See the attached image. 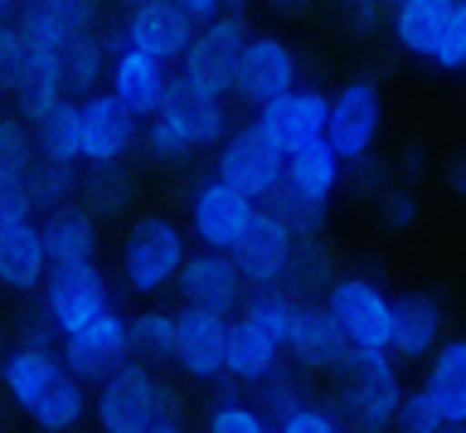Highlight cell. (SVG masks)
<instances>
[{
    "label": "cell",
    "mask_w": 466,
    "mask_h": 433,
    "mask_svg": "<svg viewBox=\"0 0 466 433\" xmlns=\"http://www.w3.org/2000/svg\"><path fill=\"white\" fill-rule=\"evenodd\" d=\"M340 375L345 385L326 399V414L345 433H389L393 414L403 404V380L393 351L389 345H350Z\"/></svg>",
    "instance_id": "1"
},
{
    "label": "cell",
    "mask_w": 466,
    "mask_h": 433,
    "mask_svg": "<svg viewBox=\"0 0 466 433\" xmlns=\"http://www.w3.org/2000/svg\"><path fill=\"white\" fill-rule=\"evenodd\" d=\"M160 375L146 366V360L127 356L122 366H112L97 380V428L102 433H146L151 424H160Z\"/></svg>",
    "instance_id": "2"
},
{
    "label": "cell",
    "mask_w": 466,
    "mask_h": 433,
    "mask_svg": "<svg viewBox=\"0 0 466 433\" xmlns=\"http://www.w3.org/2000/svg\"><path fill=\"white\" fill-rule=\"evenodd\" d=\"M185 258V234L166 214H137L122 239V278L131 293H166Z\"/></svg>",
    "instance_id": "3"
},
{
    "label": "cell",
    "mask_w": 466,
    "mask_h": 433,
    "mask_svg": "<svg viewBox=\"0 0 466 433\" xmlns=\"http://www.w3.org/2000/svg\"><path fill=\"white\" fill-rule=\"evenodd\" d=\"M248 39V25L243 15H209L195 25L189 45L180 49V78L189 93H209V98H228V78H233V64H238V49Z\"/></svg>",
    "instance_id": "4"
},
{
    "label": "cell",
    "mask_w": 466,
    "mask_h": 433,
    "mask_svg": "<svg viewBox=\"0 0 466 433\" xmlns=\"http://www.w3.org/2000/svg\"><path fill=\"white\" fill-rule=\"evenodd\" d=\"M379 127H384V93H379L374 78H350L335 98H326V132H320V141L340 161L374 151Z\"/></svg>",
    "instance_id": "5"
},
{
    "label": "cell",
    "mask_w": 466,
    "mask_h": 433,
    "mask_svg": "<svg viewBox=\"0 0 466 433\" xmlns=\"http://www.w3.org/2000/svg\"><path fill=\"white\" fill-rule=\"evenodd\" d=\"M297 78H301V64L287 39L248 35L238 49V64H233V78H228V98L233 103H248V108H262L268 98L297 88Z\"/></svg>",
    "instance_id": "6"
},
{
    "label": "cell",
    "mask_w": 466,
    "mask_h": 433,
    "mask_svg": "<svg viewBox=\"0 0 466 433\" xmlns=\"http://www.w3.org/2000/svg\"><path fill=\"white\" fill-rule=\"evenodd\" d=\"M44 307H49L58 336L78 331L83 322H93L97 312L112 307V287L102 278L97 258H83V263H49L44 273Z\"/></svg>",
    "instance_id": "7"
},
{
    "label": "cell",
    "mask_w": 466,
    "mask_h": 433,
    "mask_svg": "<svg viewBox=\"0 0 466 433\" xmlns=\"http://www.w3.org/2000/svg\"><path fill=\"white\" fill-rule=\"evenodd\" d=\"M137 141H141V118L112 88L107 93H83V103H78V161L131 156Z\"/></svg>",
    "instance_id": "8"
},
{
    "label": "cell",
    "mask_w": 466,
    "mask_h": 433,
    "mask_svg": "<svg viewBox=\"0 0 466 433\" xmlns=\"http://www.w3.org/2000/svg\"><path fill=\"white\" fill-rule=\"evenodd\" d=\"M58 345H64L58 356H64V370L73 375V380L97 385L112 366H122V360L131 356V345H127V316L116 312V307H107V312H97L93 322H83L78 331L58 336Z\"/></svg>",
    "instance_id": "9"
},
{
    "label": "cell",
    "mask_w": 466,
    "mask_h": 433,
    "mask_svg": "<svg viewBox=\"0 0 466 433\" xmlns=\"http://www.w3.org/2000/svg\"><path fill=\"white\" fill-rule=\"evenodd\" d=\"M282 161L287 156L258 132V122L238 127V132H224V141H218V180H228L248 200H262L282 180Z\"/></svg>",
    "instance_id": "10"
},
{
    "label": "cell",
    "mask_w": 466,
    "mask_h": 433,
    "mask_svg": "<svg viewBox=\"0 0 466 433\" xmlns=\"http://www.w3.org/2000/svg\"><path fill=\"white\" fill-rule=\"evenodd\" d=\"M175 283H180V293L189 307H204V312H224L233 316L238 312V302L248 293L238 263L228 258V249H209L204 243L199 253H185L180 268H175Z\"/></svg>",
    "instance_id": "11"
},
{
    "label": "cell",
    "mask_w": 466,
    "mask_h": 433,
    "mask_svg": "<svg viewBox=\"0 0 466 433\" xmlns=\"http://www.w3.org/2000/svg\"><path fill=\"white\" fill-rule=\"evenodd\" d=\"M326 312L335 316V326L345 331L350 345H389V297L379 293L374 278H340L335 273Z\"/></svg>",
    "instance_id": "12"
},
{
    "label": "cell",
    "mask_w": 466,
    "mask_h": 433,
    "mask_svg": "<svg viewBox=\"0 0 466 433\" xmlns=\"http://www.w3.org/2000/svg\"><path fill=\"white\" fill-rule=\"evenodd\" d=\"M224 341H228V316L224 312H204V307H189V302H185V312H175L170 360L189 375V380L209 385L214 375H224Z\"/></svg>",
    "instance_id": "13"
},
{
    "label": "cell",
    "mask_w": 466,
    "mask_h": 433,
    "mask_svg": "<svg viewBox=\"0 0 466 433\" xmlns=\"http://www.w3.org/2000/svg\"><path fill=\"white\" fill-rule=\"evenodd\" d=\"M282 351L297 360V370H306V375H340L345 356H350V341H345V331L335 326V316L326 312V302H306V307H297V316H291Z\"/></svg>",
    "instance_id": "14"
},
{
    "label": "cell",
    "mask_w": 466,
    "mask_h": 433,
    "mask_svg": "<svg viewBox=\"0 0 466 433\" xmlns=\"http://www.w3.org/2000/svg\"><path fill=\"white\" fill-rule=\"evenodd\" d=\"M258 132L282 156L306 147V141H320V132H326V93L287 88V93L268 98V103L258 108Z\"/></svg>",
    "instance_id": "15"
},
{
    "label": "cell",
    "mask_w": 466,
    "mask_h": 433,
    "mask_svg": "<svg viewBox=\"0 0 466 433\" xmlns=\"http://www.w3.org/2000/svg\"><path fill=\"white\" fill-rule=\"evenodd\" d=\"M122 30H127L131 49L151 54L160 64H175L180 49L189 45V35H195V15H189L180 0H137L131 15L122 20Z\"/></svg>",
    "instance_id": "16"
},
{
    "label": "cell",
    "mask_w": 466,
    "mask_h": 433,
    "mask_svg": "<svg viewBox=\"0 0 466 433\" xmlns=\"http://www.w3.org/2000/svg\"><path fill=\"white\" fill-rule=\"evenodd\" d=\"M258 200H248L243 191H233L228 180H204L189 191V229L199 234V243L209 249H228L233 239L243 234V224L253 220Z\"/></svg>",
    "instance_id": "17"
},
{
    "label": "cell",
    "mask_w": 466,
    "mask_h": 433,
    "mask_svg": "<svg viewBox=\"0 0 466 433\" xmlns=\"http://www.w3.org/2000/svg\"><path fill=\"white\" fill-rule=\"evenodd\" d=\"M287 253H291V229L277 220V214H268V210H253V220L243 224V234L228 243V258L238 263L248 287L272 283L277 273H282Z\"/></svg>",
    "instance_id": "18"
},
{
    "label": "cell",
    "mask_w": 466,
    "mask_h": 433,
    "mask_svg": "<svg viewBox=\"0 0 466 433\" xmlns=\"http://www.w3.org/2000/svg\"><path fill=\"white\" fill-rule=\"evenodd\" d=\"M442 341V302L432 293H403L389 302V351L399 366L422 360Z\"/></svg>",
    "instance_id": "19"
},
{
    "label": "cell",
    "mask_w": 466,
    "mask_h": 433,
    "mask_svg": "<svg viewBox=\"0 0 466 433\" xmlns=\"http://www.w3.org/2000/svg\"><path fill=\"white\" fill-rule=\"evenodd\" d=\"M107 78H112V93L122 98L137 118H151V112L170 98V83H175L170 64H160L151 54L131 49V45L107 59Z\"/></svg>",
    "instance_id": "20"
},
{
    "label": "cell",
    "mask_w": 466,
    "mask_h": 433,
    "mask_svg": "<svg viewBox=\"0 0 466 433\" xmlns=\"http://www.w3.org/2000/svg\"><path fill=\"white\" fill-rule=\"evenodd\" d=\"M282 293L297 302V307H306V302H326L330 283H335V253L326 249V239L311 234V239H291V253L282 273L272 278Z\"/></svg>",
    "instance_id": "21"
},
{
    "label": "cell",
    "mask_w": 466,
    "mask_h": 433,
    "mask_svg": "<svg viewBox=\"0 0 466 433\" xmlns=\"http://www.w3.org/2000/svg\"><path fill=\"white\" fill-rule=\"evenodd\" d=\"M49 273L39 243V224L35 220H5L0 224V287L5 293H35Z\"/></svg>",
    "instance_id": "22"
},
{
    "label": "cell",
    "mask_w": 466,
    "mask_h": 433,
    "mask_svg": "<svg viewBox=\"0 0 466 433\" xmlns=\"http://www.w3.org/2000/svg\"><path fill=\"white\" fill-rule=\"evenodd\" d=\"M428 375H422V395L432 399V409L442 414V424H466V345L437 341L428 356Z\"/></svg>",
    "instance_id": "23"
},
{
    "label": "cell",
    "mask_w": 466,
    "mask_h": 433,
    "mask_svg": "<svg viewBox=\"0 0 466 433\" xmlns=\"http://www.w3.org/2000/svg\"><path fill=\"white\" fill-rule=\"evenodd\" d=\"M131 195H137V166H131V156H112V161H87V176L78 170L73 200H83L93 220H112L131 205Z\"/></svg>",
    "instance_id": "24"
},
{
    "label": "cell",
    "mask_w": 466,
    "mask_h": 433,
    "mask_svg": "<svg viewBox=\"0 0 466 433\" xmlns=\"http://www.w3.org/2000/svg\"><path fill=\"white\" fill-rule=\"evenodd\" d=\"M58 375H64V356L58 351H39V345H10L5 360H0V380H5V395L29 414L35 399L49 389Z\"/></svg>",
    "instance_id": "25"
},
{
    "label": "cell",
    "mask_w": 466,
    "mask_h": 433,
    "mask_svg": "<svg viewBox=\"0 0 466 433\" xmlns=\"http://www.w3.org/2000/svg\"><path fill=\"white\" fill-rule=\"evenodd\" d=\"M282 180H287L297 195L320 200V205H330V195L340 191V180H345V161L326 147V141H306V147L287 151V161H282Z\"/></svg>",
    "instance_id": "26"
},
{
    "label": "cell",
    "mask_w": 466,
    "mask_h": 433,
    "mask_svg": "<svg viewBox=\"0 0 466 433\" xmlns=\"http://www.w3.org/2000/svg\"><path fill=\"white\" fill-rule=\"evenodd\" d=\"M49 220L39 224V243L49 263H83V258H97V220L87 210L58 205L44 210Z\"/></svg>",
    "instance_id": "27"
},
{
    "label": "cell",
    "mask_w": 466,
    "mask_h": 433,
    "mask_svg": "<svg viewBox=\"0 0 466 433\" xmlns=\"http://www.w3.org/2000/svg\"><path fill=\"white\" fill-rule=\"evenodd\" d=\"M447 10H451V0H393V10H389L393 39L413 59H428L437 35H442V25H447Z\"/></svg>",
    "instance_id": "28"
},
{
    "label": "cell",
    "mask_w": 466,
    "mask_h": 433,
    "mask_svg": "<svg viewBox=\"0 0 466 433\" xmlns=\"http://www.w3.org/2000/svg\"><path fill=\"white\" fill-rule=\"evenodd\" d=\"M277 360H282V345L268 341L258 326H248L243 316L228 322V341H224V375H233L238 385H253L262 380Z\"/></svg>",
    "instance_id": "29"
},
{
    "label": "cell",
    "mask_w": 466,
    "mask_h": 433,
    "mask_svg": "<svg viewBox=\"0 0 466 433\" xmlns=\"http://www.w3.org/2000/svg\"><path fill=\"white\" fill-rule=\"evenodd\" d=\"M102 78H107V49H102L97 30L68 35L64 49H58V83H64V93H87Z\"/></svg>",
    "instance_id": "30"
},
{
    "label": "cell",
    "mask_w": 466,
    "mask_h": 433,
    "mask_svg": "<svg viewBox=\"0 0 466 433\" xmlns=\"http://www.w3.org/2000/svg\"><path fill=\"white\" fill-rule=\"evenodd\" d=\"M29 141H35V156H49V161H78V103L58 98L49 112L29 118Z\"/></svg>",
    "instance_id": "31"
},
{
    "label": "cell",
    "mask_w": 466,
    "mask_h": 433,
    "mask_svg": "<svg viewBox=\"0 0 466 433\" xmlns=\"http://www.w3.org/2000/svg\"><path fill=\"white\" fill-rule=\"evenodd\" d=\"M141 137H146V151H151L156 161H185V156L195 151V137H189V122H185V108H180L175 83H170V98H166V103H160L151 118H146Z\"/></svg>",
    "instance_id": "32"
},
{
    "label": "cell",
    "mask_w": 466,
    "mask_h": 433,
    "mask_svg": "<svg viewBox=\"0 0 466 433\" xmlns=\"http://www.w3.org/2000/svg\"><path fill=\"white\" fill-rule=\"evenodd\" d=\"M87 414V395H83V380H73V375L64 370L58 380L44 389V395L35 399V409H29V418L44 428V433H73L83 424Z\"/></svg>",
    "instance_id": "33"
},
{
    "label": "cell",
    "mask_w": 466,
    "mask_h": 433,
    "mask_svg": "<svg viewBox=\"0 0 466 433\" xmlns=\"http://www.w3.org/2000/svg\"><path fill=\"white\" fill-rule=\"evenodd\" d=\"M258 210L277 214V220H282V224L291 229V239L326 234V220H330V205H320V200H306V195H297L287 180H277L272 191L258 200Z\"/></svg>",
    "instance_id": "34"
},
{
    "label": "cell",
    "mask_w": 466,
    "mask_h": 433,
    "mask_svg": "<svg viewBox=\"0 0 466 433\" xmlns=\"http://www.w3.org/2000/svg\"><path fill=\"white\" fill-rule=\"evenodd\" d=\"M301 404H311V389H306V380L297 370H287L282 360L262 375V380H253V409L268 418V424H277V418L297 414Z\"/></svg>",
    "instance_id": "35"
},
{
    "label": "cell",
    "mask_w": 466,
    "mask_h": 433,
    "mask_svg": "<svg viewBox=\"0 0 466 433\" xmlns=\"http://www.w3.org/2000/svg\"><path fill=\"white\" fill-rule=\"evenodd\" d=\"M238 307H243V322H248V326H258L262 336L277 341V345L287 341L291 316H297V302H291L277 283H258V287H248Z\"/></svg>",
    "instance_id": "36"
},
{
    "label": "cell",
    "mask_w": 466,
    "mask_h": 433,
    "mask_svg": "<svg viewBox=\"0 0 466 433\" xmlns=\"http://www.w3.org/2000/svg\"><path fill=\"white\" fill-rule=\"evenodd\" d=\"M78 166L83 161H49V156H35L29 170H25V185H29L35 210L73 205V195H78Z\"/></svg>",
    "instance_id": "37"
},
{
    "label": "cell",
    "mask_w": 466,
    "mask_h": 433,
    "mask_svg": "<svg viewBox=\"0 0 466 433\" xmlns=\"http://www.w3.org/2000/svg\"><path fill=\"white\" fill-rule=\"evenodd\" d=\"M175 93H180V108H185L189 137H195V151H204V147H218V141H224V132H228V108H224V98L189 93L180 78H175Z\"/></svg>",
    "instance_id": "38"
},
{
    "label": "cell",
    "mask_w": 466,
    "mask_h": 433,
    "mask_svg": "<svg viewBox=\"0 0 466 433\" xmlns=\"http://www.w3.org/2000/svg\"><path fill=\"white\" fill-rule=\"evenodd\" d=\"M175 341V312H141L127 316V345L137 360H166Z\"/></svg>",
    "instance_id": "39"
},
{
    "label": "cell",
    "mask_w": 466,
    "mask_h": 433,
    "mask_svg": "<svg viewBox=\"0 0 466 433\" xmlns=\"http://www.w3.org/2000/svg\"><path fill=\"white\" fill-rule=\"evenodd\" d=\"M15 10H29V15H44V20L64 25L68 35L97 30V20H102V0H20Z\"/></svg>",
    "instance_id": "40"
},
{
    "label": "cell",
    "mask_w": 466,
    "mask_h": 433,
    "mask_svg": "<svg viewBox=\"0 0 466 433\" xmlns=\"http://www.w3.org/2000/svg\"><path fill=\"white\" fill-rule=\"evenodd\" d=\"M428 64L447 68V74H457V68L466 64V0H451L447 25H442V35H437V45H432V54H428Z\"/></svg>",
    "instance_id": "41"
},
{
    "label": "cell",
    "mask_w": 466,
    "mask_h": 433,
    "mask_svg": "<svg viewBox=\"0 0 466 433\" xmlns=\"http://www.w3.org/2000/svg\"><path fill=\"white\" fill-rule=\"evenodd\" d=\"M418 191L408 180H389L384 195H379V220H384V229H393V234H403V229L418 224Z\"/></svg>",
    "instance_id": "42"
},
{
    "label": "cell",
    "mask_w": 466,
    "mask_h": 433,
    "mask_svg": "<svg viewBox=\"0 0 466 433\" xmlns=\"http://www.w3.org/2000/svg\"><path fill=\"white\" fill-rule=\"evenodd\" d=\"M209 433H272V424L248 399H218L209 409Z\"/></svg>",
    "instance_id": "43"
},
{
    "label": "cell",
    "mask_w": 466,
    "mask_h": 433,
    "mask_svg": "<svg viewBox=\"0 0 466 433\" xmlns=\"http://www.w3.org/2000/svg\"><path fill=\"white\" fill-rule=\"evenodd\" d=\"M35 161V141H29V127L20 112H0V170H29Z\"/></svg>",
    "instance_id": "44"
},
{
    "label": "cell",
    "mask_w": 466,
    "mask_h": 433,
    "mask_svg": "<svg viewBox=\"0 0 466 433\" xmlns=\"http://www.w3.org/2000/svg\"><path fill=\"white\" fill-rule=\"evenodd\" d=\"M15 345H39V351H58V326L44 302H35L20 322H15Z\"/></svg>",
    "instance_id": "45"
},
{
    "label": "cell",
    "mask_w": 466,
    "mask_h": 433,
    "mask_svg": "<svg viewBox=\"0 0 466 433\" xmlns=\"http://www.w3.org/2000/svg\"><path fill=\"white\" fill-rule=\"evenodd\" d=\"M20 74H25V39L5 15H0V93H10L15 83H20Z\"/></svg>",
    "instance_id": "46"
},
{
    "label": "cell",
    "mask_w": 466,
    "mask_h": 433,
    "mask_svg": "<svg viewBox=\"0 0 466 433\" xmlns=\"http://www.w3.org/2000/svg\"><path fill=\"white\" fill-rule=\"evenodd\" d=\"M35 214V200H29L25 170H0V224L5 220H29Z\"/></svg>",
    "instance_id": "47"
},
{
    "label": "cell",
    "mask_w": 466,
    "mask_h": 433,
    "mask_svg": "<svg viewBox=\"0 0 466 433\" xmlns=\"http://www.w3.org/2000/svg\"><path fill=\"white\" fill-rule=\"evenodd\" d=\"M384 20H389L384 0H340V25H345L350 35L370 39V35H374Z\"/></svg>",
    "instance_id": "48"
},
{
    "label": "cell",
    "mask_w": 466,
    "mask_h": 433,
    "mask_svg": "<svg viewBox=\"0 0 466 433\" xmlns=\"http://www.w3.org/2000/svg\"><path fill=\"white\" fill-rule=\"evenodd\" d=\"M272 433H345L335 418L326 414V404H301L297 414H287V418H277Z\"/></svg>",
    "instance_id": "49"
},
{
    "label": "cell",
    "mask_w": 466,
    "mask_h": 433,
    "mask_svg": "<svg viewBox=\"0 0 466 433\" xmlns=\"http://www.w3.org/2000/svg\"><path fill=\"white\" fill-rule=\"evenodd\" d=\"M447 191H451V195L466 191V161H461V151L447 156Z\"/></svg>",
    "instance_id": "50"
},
{
    "label": "cell",
    "mask_w": 466,
    "mask_h": 433,
    "mask_svg": "<svg viewBox=\"0 0 466 433\" xmlns=\"http://www.w3.org/2000/svg\"><path fill=\"white\" fill-rule=\"evenodd\" d=\"M160 424H180V395L170 385H160Z\"/></svg>",
    "instance_id": "51"
},
{
    "label": "cell",
    "mask_w": 466,
    "mask_h": 433,
    "mask_svg": "<svg viewBox=\"0 0 466 433\" xmlns=\"http://www.w3.org/2000/svg\"><path fill=\"white\" fill-rule=\"evenodd\" d=\"M180 5L189 10V15H195V25L209 20V15H218V0H180Z\"/></svg>",
    "instance_id": "52"
},
{
    "label": "cell",
    "mask_w": 466,
    "mask_h": 433,
    "mask_svg": "<svg viewBox=\"0 0 466 433\" xmlns=\"http://www.w3.org/2000/svg\"><path fill=\"white\" fill-rule=\"evenodd\" d=\"M268 5H272V10H287V15H297V10H306L311 0H268Z\"/></svg>",
    "instance_id": "53"
},
{
    "label": "cell",
    "mask_w": 466,
    "mask_h": 433,
    "mask_svg": "<svg viewBox=\"0 0 466 433\" xmlns=\"http://www.w3.org/2000/svg\"><path fill=\"white\" fill-rule=\"evenodd\" d=\"M248 0H218V15H243Z\"/></svg>",
    "instance_id": "54"
},
{
    "label": "cell",
    "mask_w": 466,
    "mask_h": 433,
    "mask_svg": "<svg viewBox=\"0 0 466 433\" xmlns=\"http://www.w3.org/2000/svg\"><path fill=\"white\" fill-rule=\"evenodd\" d=\"M146 433H185V428H180V424H151Z\"/></svg>",
    "instance_id": "55"
},
{
    "label": "cell",
    "mask_w": 466,
    "mask_h": 433,
    "mask_svg": "<svg viewBox=\"0 0 466 433\" xmlns=\"http://www.w3.org/2000/svg\"><path fill=\"white\" fill-rule=\"evenodd\" d=\"M15 5H20V0H0V15H10Z\"/></svg>",
    "instance_id": "56"
},
{
    "label": "cell",
    "mask_w": 466,
    "mask_h": 433,
    "mask_svg": "<svg viewBox=\"0 0 466 433\" xmlns=\"http://www.w3.org/2000/svg\"><path fill=\"white\" fill-rule=\"evenodd\" d=\"M437 433H461V424H442V428H437Z\"/></svg>",
    "instance_id": "57"
},
{
    "label": "cell",
    "mask_w": 466,
    "mask_h": 433,
    "mask_svg": "<svg viewBox=\"0 0 466 433\" xmlns=\"http://www.w3.org/2000/svg\"><path fill=\"white\" fill-rule=\"evenodd\" d=\"M5 351H10V345H5V331H0V360H5Z\"/></svg>",
    "instance_id": "58"
},
{
    "label": "cell",
    "mask_w": 466,
    "mask_h": 433,
    "mask_svg": "<svg viewBox=\"0 0 466 433\" xmlns=\"http://www.w3.org/2000/svg\"><path fill=\"white\" fill-rule=\"evenodd\" d=\"M122 5H137V0H122Z\"/></svg>",
    "instance_id": "59"
},
{
    "label": "cell",
    "mask_w": 466,
    "mask_h": 433,
    "mask_svg": "<svg viewBox=\"0 0 466 433\" xmlns=\"http://www.w3.org/2000/svg\"><path fill=\"white\" fill-rule=\"evenodd\" d=\"M39 433H44V428H39Z\"/></svg>",
    "instance_id": "60"
}]
</instances>
